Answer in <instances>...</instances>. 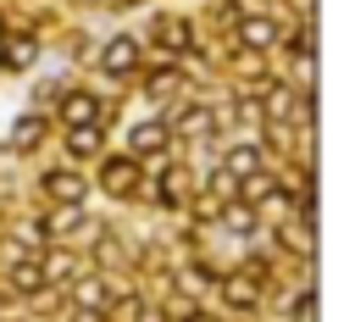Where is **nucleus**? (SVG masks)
I'll list each match as a JSON object with an SVG mask.
<instances>
[{
  "mask_svg": "<svg viewBox=\"0 0 355 322\" xmlns=\"http://www.w3.org/2000/svg\"><path fill=\"white\" fill-rule=\"evenodd\" d=\"M100 183H105L111 194H128V189L139 183V167H133V155H111V161H105V172H100Z\"/></svg>",
  "mask_w": 355,
  "mask_h": 322,
  "instance_id": "obj_1",
  "label": "nucleus"
},
{
  "mask_svg": "<svg viewBox=\"0 0 355 322\" xmlns=\"http://www.w3.org/2000/svg\"><path fill=\"white\" fill-rule=\"evenodd\" d=\"M133 61H139V44H133L128 33H122V39H111V44H105V56H100V67H105V72H128Z\"/></svg>",
  "mask_w": 355,
  "mask_h": 322,
  "instance_id": "obj_2",
  "label": "nucleus"
},
{
  "mask_svg": "<svg viewBox=\"0 0 355 322\" xmlns=\"http://www.w3.org/2000/svg\"><path fill=\"white\" fill-rule=\"evenodd\" d=\"M239 33H244V44H250V50H266V44L277 39V22H272V17H244V22H239Z\"/></svg>",
  "mask_w": 355,
  "mask_h": 322,
  "instance_id": "obj_3",
  "label": "nucleus"
},
{
  "mask_svg": "<svg viewBox=\"0 0 355 322\" xmlns=\"http://www.w3.org/2000/svg\"><path fill=\"white\" fill-rule=\"evenodd\" d=\"M128 144H133V155H150V150H161V144H166V122H139V128L128 133Z\"/></svg>",
  "mask_w": 355,
  "mask_h": 322,
  "instance_id": "obj_4",
  "label": "nucleus"
},
{
  "mask_svg": "<svg viewBox=\"0 0 355 322\" xmlns=\"http://www.w3.org/2000/svg\"><path fill=\"white\" fill-rule=\"evenodd\" d=\"M227 172H233V178L261 172V144H233V150H227Z\"/></svg>",
  "mask_w": 355,
  "mask_h": 322,
  "instance_id": "obj_5",
  "label": "nucleus"
},
{
  "mask_svg": "<svg viewBox=\"0 0 355 322\" xmlns=\"http://www.w3.org/2000/svg\"><path fill=\"white\" fill-rule=\"evenodd\" d=\"M222 294H227V305H239V311H250L261 294H255V283H250V272H239V278H227L222 283Z\"/></svg>",
  "mask_w": 355,
  "mask_h": 322,
  "instance_id": "obj_6",
  "label": "nucleus"
},
{
  "mask_svg": "<svg viewBox=\"0 0 355 322\" xmlns=\"http://www.w3.org/2000/svg\"><path fill=\"white\" fill-rule=\"evenodd\" d=\"M44 139V117H22L17 128H11V150H33Z\"/></svg>",
  "mask_w": 355,
  "mask_h": 322,
  "instance_id": "obj_7",
  "label": "nucleus"
},
{
  "mask_svg": "<svg viewBox=\"0 0 355 322\" xmlns=\"http://www.w3.org/2000/svg\"><path fill=\"white\" fill-rule=\"evenodd\" d=\"M67 150H72L78 161H83V155H94V150H100V128H94V122H89V128L78 122V128L67 133Z\"/></svg>",
  "mask_w": 355,
  "mask_h": 322,
  "instance_id": "obj_8",
  "label": "nucleus"
},
{
  "mask_svg": "<svg viewBox=\"0 0 355 322\" xmlns=\"http://www.w3.org/2000/svg\"><path fill=\"white\" fill-rule=\"evenodd\" d=\"M94 117H105L100 100H89V94H72V100H67V122H72V128H78V122H94Z\"/></svg>",
  "mask_w": 355,
  "mask_h": 322,
  "instance_id": "obj_9",
  "label": "nucleus"
},
{
  "mask_svg": "<svg viewBox=\"0 0 355 322\" xmlns=\"http://www.w3.org/2000/svg\"><path fill=\"white\" fill-rule=\"evenodd\" d=\"M44 189H50L55 200H78V194H83V183H78L72 172H44Z\"/></svg>",
  "mask_w": 355,
  "mask_h": 322,
  "instance_id": "obj_10",
  "label": "nucleus"
},
{
  "mask_svg": "<svg viewBox=\"0 0 355 322\" xmlns=\"http://www.w3.org/2000/svg\"><path fill=\"white\" fill-rule=\"evenodd\" d=\"M72 300H78V305H94V311H105V300H111V294H105V283H100V278H83V283L72 289Z\"/></svg>",
  "mask_w": 355,
  "mask_h": 322,
  "instance_id": "obj_11",
  "label": "nucleus"
},
{
  "mask_svg": "<svg viewBox=\"0 0 355 322\" xmlns=\"http://www.w3.org/2000/svg\"><path fill=\"white\" fill-rule=\"evenodd\" d=\"M222 222H227L233 233H250V228H255V217H250V205H222Z\"/></svg>",
  "mask_w": 355,
  "mask_h": 322,
  "instance_id": "obj_12",
  "label": "nucleus"
},
{
  "mask_svg": "<svg viewBox=\"0 0 355 322\" xmlns=\"http://www.w3.org/2000/svg\"><path fill=\"white\" fill-rule=\"evenodd\" d=\"M178 128H183V133H205V128H211V111H200V105H194V111H183V117H178Z\"/></svg>",
  "mask_w": 355,
  "mask_h": 322,
  "instance_id": "obj_13",
  "label": "nucleus"
},
{
  "mask_svg": "<svg viewBox=\"0 0 355 322\" xmlns=\"http://www.w3.org/2000/svg\"><path fill=\"white\" fill-rule=\"evenodd\" d=\"M11 283H17L22 294H33V289L44 283V272H39V266H17V272H11Z\"/></svg>",
  "mask_w": 355,
  "mask_h": 322,
  "instance_id": "obj_14",
  "label": "nucleus"
},
{
  "mask_svg": "<svg viewBox=\"0 0 355 322\" xmlns=\"http://www.w3.org/2000/svg\"><path fill=\"white\" fill-rule=\"evenodd\" d=\"M33 61V39H17L11 50H6V67H28Z\"/></svg>",
  "mask_w": 355,
  "mask_h": 322,
  "instance_id": "obj_15",
  "label": "nucleus"
},
{
  "mask_svg": "<svg viewBox=\"0 0 355 322\" xmlns=\"http://www.w3.org/2000/svg\"><path fill=\"white\" fill-rule=\"evenodd\" d=\"M78 222H83V211H78V205H67V211H55V217H50V233H67V228H78Z\"/></svg>",
  "mask_w": 355,
  "mask_h": 322,
  "instance_id": "obj_16",
  "label": "nucleus"
},
{
  "mask_svg": "<svg viewBox=\"0 0 355 322\" xmlns=\"http://www.w3.org/2000/svg\"><path fill=\"white\" fill-rule=\"evenodd\" d=\"M39 272H44V278H72V255H50Z\"/></svg>",
  "mask_w": 355,
  "mask_h": 322,
  "instance_id": "obj_17",
  "label": "nucleus"
},
{
  "mask_svg": "<svg viewBox=\"0 0 355 322\" xmlns=\"http://www.w3.org/2000/svg\"><path fill=\"white\" fill-rule=\"evenodd\" d=\"M161 39H166V44H189V28H183V22H161Z\"/></svg>",
  "mask_w": 355,
  "mask_h": 322,
  "instance_id": "obj_18",
  "label": "nucleus"
},
{
  "mask_svg": "<svg viewBox=\"0 0 355 322\" xmlns=\"http://www.w3.org/2000/svg\"><path fill=\"white\" fill-rule=\"evenodd\" d=\"M294 322H316V300H300L294 305Z\"/></svg>",
  "mask_w": 355,
  "mask_h": 322,
  "instance_id": "obj_19",
  "label": "nucleus"
},
{
  "mask_svg": "<svg viewBox=\"0 0 355 322\" xmlns=\"http://www.w3.org/2000/svg\"><path fill=\"white\" fill-rule=\"evenodd\" d=\"M189 322H216V316H189Z\"/></svg>",
  "mask_w": 355,
  "mask_h": 322,
  "instance_id": "obj_20",
  "label": "nucleus"
}]
</instances>
